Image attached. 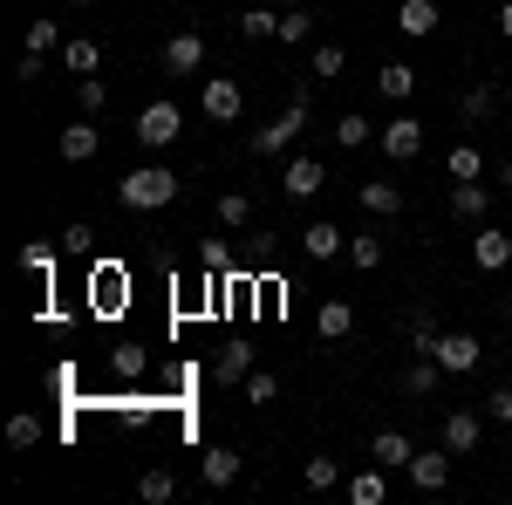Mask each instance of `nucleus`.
I'll return each mask as SVG.
<instances>
[{"label":"nucleus","mask_w":512,"mask_h":505,"mask_svg":"<svg viewBox=\"0 0 512 505\" xmlns=\"http://www.w3.org/2000/svg\"><path fill=\"white\" fill-rule=\"evenodd\" d=\"M117 198L130 205V212H158V205L178 198V171H164V164H137V171L117 185Z\"/></svg>","instance_id":"nucleus-1"},{"label":"nucleus","mask_w":512,"mask_h":505,"mask_svg":"<svg viewBox=\"0 0 512 505\" xmlns=\"http://www.w3.org/2000/svg\"><path fill=\"white\" fill-rule=\"evenodd\" d=\"M301 130H308V103L294 96V103H287L274 123H260V130H253V157H280L294 137H301Z\"/></svg>","instance_id":"nucleus-2"},{"label":"nucleus","mask_w":512,"mask_h":505,"mask_svg":"<svg viewBox=\"0 0 512 505\" xmlns=\"http://www.w3.org/2000/svg\"><path fill=\"white\" fill-rule=\"evenodd\" d=\"M431 355L444 362V369H451V376H472L478 362H485V342H478V335H465V328H444Z\"/></svg>","instance_id":"nucleus-3"},{"label":"nucleus","mask_w":512,"mask_h":505,"mask_svg":"<svg viewBox=\"0 0 512 505\" xmlns=\"http://www.w3.org/2000/svg\"><path fill=\"white\" fill-rule=\"evenodd\" d=\"M178 103H151V110H137V144H144V151H164V144H178V137H185V130H178Z\"/></svg>","instance_id":"nucleus-4"},{"label":"nucleus","mask_w":512,"mask_h":505,"mask_svg":"<svg viewBox=\"0 0 512 505\" xmlns=\"http://www.w3.org/2000/svg\"><path fill=\"white\" fill-rule=\"evenodd\" d=\"M485 424H478V410H444V424H437V444L451 451V458H472Z\"/></svg>","instance_id":"nucleus-5"},{"label":"nucleus","mask_w":512,"mask_h":505,"mask_svg":"<svg viewBox=\"0 0 512 505\" xmlns=\"http://www.w3.org/2000/svg\"><path fill=\"white\" fill-rule=\"evenodd\" d=\"M376 144H383V157L410 164V157H424V123L417 117H390L383 130H376Z\"/></svg>","instance_id":"nucleus-6"},{"label":"nucleus","mask_w":512,"mask_h":505,"mask_svg":"<svg viewBox=\"0 0 512 505\" xmlns=\"http://www.w3.org/2000/svg\"><path fill=\"white\" fill-rule=\"evenodd\" d=\"M198 69H205V35L178 28V35L164 41V76H198Z\"/></svg>","instance_id":"nucleus-7"},{"label":"nucleus","mask_w":512,"mask_h":505,"mask_svg":"<svg viewBox=\"0 0 512 505\" xmlns=\"http://www.w3.org/2000/svg\"><path fill=\"white\" fill-rule=\"evenodd\" d=\"M403 478H410L417 492H444V485H451V451H444V444H437V451H417V458L403 465Z\"/></svg>","instance_id":"nucleus-8"},{"label":"nucleus","mask_w":512,"mask_h":505,"mask_svg":"<svg viewBox=\"0 0 512 505\" xmlns=\"http://www.w3.org/2000/svg\"><path fill=\"white\" fill-rule=\"evenodd\" d=\"M328 185V164L321 157H287V171H280V192L287 198H315Z\"/></svg>","instance_id":"nucleus-9"},{"label":"nucleus","mask_w":512,"mask_h":505,"mask_svg":"<svg viewBox=\"0 0 512 505\" xmlns=\"http://www.w3.org/2000/svg\"><path fill=\"white\" fill-rule=\"evenodd\" d=\"M472 260H478V273H506V267H512V233H499V226H478Z\"/></svg>","instance_id":"nucleus-10"},{"label":"nucleus","mask_w":512,"mask_h":505,"mask_svg":"<svg viewBox=\"0 0 512 505\" xmlns=\"http://www.w3.org/2000/svg\"><path fill=\"white\" fill-rule=\"evenodd\" d=\"M239 110H246L239 82H233V76H205V117H212V123H233Z\"/></svg>","instance_id":"nucleus-11"},{"label":"nucleus","mask_w":512,"mask_h":505,"mask_svg":"<svg viewBox=\"0 0 512 505\" xmlns=\"http://www.w3.org/2000/svg\"><path fill=\"white\" fill-rule=\"evenodd\" d=\"M198 471H205V492H226V485H239V451L233 444H212L198 458Z\"/></svg>","instance_id":"nucleus-12"},{"label":"nucleus","mask_w":512,"mask_h":505,"mask_svg":"<svg viewBox=\"0 0 512 505\" xmlns=\"http://www.w3.org/2000/svg\"><path fill=\"white\" fill-rule=\"evenodd\" d=\"M342 492H349V505H383V499H390V478H383V465L369 458L355 478H342Z\"/></svg>","instance_id":"nucleus-13"},{"label":"nucleus","mask_w":512,"mask_h":505,"mask_svg":"<svg viewBox=\"0 0 512 505\" xmlns=\"http://www.w3.org/2000/svg\"><path fill=\"white\" fill-rule=\"evenodd\" d=\"M369 458H376L383 471H403L410 458H417V444H410L403 430H376V437H369Z\"/></svg>","instance_id":"nucleus-14"},{"label":"nucleus","mask_w":512,"mask_h":505,"mask_svg":"<svg viewBox=\"0 0 512 505\" xmlns=\"http://www.w3.org/2000/svg\"><path fill=\"white\" fill-rule=\"evenodd\" d=\"M355 198H362V212H376V219H396V212H403V185H390V178L355 185Z\"/></svg>","instance_id":"nucleus-15"},{"label":"nucleus","mask_w":512,"mask_h":505,"mask_svg":"<svg viewBox=\"0 0 512 505\" xmlns=\"http://www.w3.org/2000/svg\"><path fill=\"white\" fill-rule=\"evenodd\" d=\"M96 151H103V130H96V117H82V123H69V130H62V157H69V164H89Z\"/></svg>","instance_id":"nucleus-16"},{"label":"nucleus","mask_w":512,"mask_h":505,"mask_svg":"<svg viewBox=\"0 0 512 505\" xmlns=\"http://www.w3.org/2000/svg\"><path fill=\"white\" fill-rule=\"evenodd\" d=\"M451 212L472 219V226H485V219H492V192H485L478 178H465V185H451Z\"/></svg>","instance_id":"nucleus-17"},{"label":"nucleus","mask_w":512,"mask_h":505,"mask_svg":"<svg viewBox=\"0 0 512 505\" xmlns=\"http://www.w3.org/2000/svg\"><path fill=\"white\" fill-rule=\"evenodd\" d=\"M301 253H308V260H335V253H349V233L328 226V219H315V226L301 233Z\"/></svg>","instance_id":"nucleus-18"},{"label":"nucleus","mask_w":512,"mask_h":505,"mask_svg":"<svg viewBox=\"0 0 512 505\" xmlns=\"http://www.w3.org/2000/svg\"><path fill=\"white\" fill-rule=\"evenodd\" d=\"M315 335H321V342H349V335H355V308H349V301H321V308H315Z\"/></svg>","instance_id":"nucleus-19"},{"label":"nucleus","mask_w":512,"mask_h":505,"mask_svg":"<svg viewBox=\"0 0 512 505\" xmlns=\"http://www.w3.org/2000/svg\"><path fill=\"white\" fill-rule=\"evenodd\" d=\"M437 21H444V14H437V0H403V7H396V28H403L410 41L437 35Z\"/></svg>","instance_id":"nucleus-20"},{"label":"nucleus","mask_w":512,"mask_h":505,"mask_svg":"<svg viewBox=\"0 0 512 505\" xmlns=\"http://www.w3.org/2000/svg\"><path fill=\"white\" fill-rule=\"evenodd\" d=\"M246 376H253V349H246V342H226V349H219V362H212V383H246Z\"/></svg>","instance_id":"nucleus-21"},{"label":"nucleus","mask_w":512,"mask_h":505,"mask_svg":"<svg viewBox=\"0 0 512 505\" xmlns=\"http://www.w3.org/2000/svg\"><path fill=\"white\" fill-rule=\"evenodd\" d=\"M444 376H451V369H444L437 355H417V362L403 369V389H410V396H431V389L444 383Z\"/></svg>","instance_id":"nucleus-22"},{"label":"nucleus","mask_w":512,"mask_h":505,"mask_svg":"<svg viewBox=\"0 0 512 505\" xmlns=\"http://www.w3.org/2000/svg\"><path fill=\"white\" fill-rule=\"evenodd\" d=\"M376 89H383L390 103H410V96H417V69H410V62H383V76H376Z\"/></svg>","instance_id":"nucleus-23"},{"label":"nucleus","mask_w":512,"mask_h":505,"mask_svg":"<svg viewBox=\"0 0 512 505\" xmlns=\"http://www.w3.org/2000/svg\"><path fill=\"white\" fill-rule=\"evenodd\" d=\"M492 110H499V89H492V82H478V89L458 96V117H465V123H485Z\"/></svg>","instance_id":"nucleus-24"},{"label":"nucleus","mask_w":512,"mask_h":505,"mask_svg":"<svg viewBox=\"0 0 512 505\" xmlns=\"http://www.w3.org/2000/svg\"><path fill=\"white\" fill-rule=\"evenodd\" d=\"M444 171H451V185H465V178H485V157H478V144H451Z\"/></svg>","instance_id":"nucleus-25"},{"label":"nucleus","mask_w":512,"mask_h":505,"mask_svg":"<svg viewBox=\"0 0 512 505\" xmlns=\"http://www.w3.org/2000/svg\"><path fill=\"white\" fill-rule=\"evenodd\" d=\"M89 301H96V308L110 314V308H117V301H123V273H117V267H103V273H89Z\"/></svg>","instance_id":"nucleus-26"},{"label":"nucleus","mask_w":512,"mask_h":505,"mask_svg":"<svg viewBox=\"0 0 512 505\" xmlns=\"http://www.w3.org/2000/svg\"><path fill=\"white\" fill-rule=\"evenodd\" d=\"M62 62H69L76 76H96V62H103V48H96L89 35H76V41H62Z\"/></svg>","instance_id":"nucleus-27"},{"label":"nucleus","mask_w":512,"mask_h":505,"mask_svg":"<svg viewBox=\"0 0 512 505\" xmlns=\"http://www.w3.org/2000/svg\"><path fill=\"white\" fill-rule=\"evenodd\" d=\"M349 267L376 273V267H383V239H376V233H355V239H349Z\"/></svg>","instance_id":"nucleus-28"},{"label":"nucleus","mask_w":512,"mask_h":505,"mask_svg":"<svg viewBox=\"0 0 512 505\" xmlns=\"http://www.w3.org/2000/svg\"><path fill=\"white\" fill-rule=\"evenodd\" d=\"M301 478H308V492H335V485H342V465H335V458H308Z\"/></svg>","instance_id":"nucleus-29"},{"label":"nucleus","mask_w":512,"mask_h":505,"mask_svg":"<svg viewBox=\"0 0 512 505\" xmlns=\"http://www.w3.org/2000/svg\"><path fill=\"white\" fill-rule=\"evenodd\" d=\"M239 35H246V41L280 35V14H267V7H246V14H239Z\"/></svg>","instance_id":"nucleus-30"},{"label":"nucleus","mask_w":512,"mask_h":505,"mask_svg":"<svg viewBox=\"0 0 512 505\" xmlns=\"http://www.w3.org/2000/svg\"><path fill=\"white\" fill-rule=\"evenodd\" d=\"M137 492H144L151 505H164V499H178V478L158 465V471H144V478H137Z\"/></svg>","instance_id":"nucleus-31"},{"label":"nucleus","mask_w":512,"mask_h":505,"mask_svg":"<svg viewBox=\"0 0 512 505\" xmlns=\"http://www.w3.org/2000/svg\"><path fill=\"white\" fill-rule=\"evenodd\" d=\"M246 219H253V198H246V192H226V198H219V226H226V233H239Z\"/></svg>","instance_id":"nucleus-32"},{"label":"nucleus","mask_w":512,"mask_h":505,"mask_svg":"<svg viewBox=\"0 0 512 505\" xmlns=\"http://www.w3.org/2000/svg\"><path fill=\"white\" fill-rule=\"evenodd\" d=\"M335 144H342V151H362V144H369V117H362V110H349V117L335 123Z\"/></svg>","instance_id":"nucleus-33"},{"label":"nucleus","mask_w":512,"mask_h":505,"mask_svg":"<svg viewBox=\"0 0 512 505\" xmlns=\"http://www.w3.org/2000/svg\"><path fill=\"white\" fill-rule=\"evenodd\" d=\"M76 103H82V117H103V103H110L103 76H82V82H76Z\"/></svg>","instance_id":"nucleus-34"},{"label":"nucleus","mask_w":512,"mask_h":505,"mask_svg":"<svg viewBox=\"0 0 512 505\" xmlns=\"http://www.w3.org/2000/svg\"><path fill=\"white\" fill-rule=\"evenodd\" d=\"M239 389H246V403H274V396H280V376H274V369H253Z\"/></svg>","instance_id":"nucleus-35"},{"label":"nucleus","mask_w":512,"mask_h":505,"mask_svg":"<svg viewBox=\"0 0 512 505\" xmlns=\"http://www.w3.org/2000/svg\"><path fill=\"white\" fill-rule=\"evenodd\" d=\"M308 28H315V14H308V7H287V14H280V35H274V41H308Z\"/></svg>","instance_id":"nucleus-36"},{"label":"nucleus","mask_w":512,"mask_h":505,"mask_svg":"<svg viewBox=\"0 0 512 505\" xmlns=\"http://www.w3.org/2000/svg\"><path fill=\"white\" fill-rule=\"evenodd\" d=\"M7 444H14V451H35L41 444V417H14V424H7Z\"/></svg>","instance_id":"nucleus-37"},{"label":"nucleus","mask_w":512,"mask_h":505,"mask_svg":"<svg viewBox=\"0 0 512 505\" xmlns=\"http://www.w3.org/2000/svg\"><path fill=\"white\" fill-rule=\"evenodd\" d=\"M48 48H62V28L55 21H28V55H48Z\"/></svg>","instance_id":"nucleus-38"},{"label":"nucleus","mask_w":512,"mask_h":505,"mask_svg":"<svg viewBox=\"0 0 512 505\" xmlns=\"http://www.w3.org/2000/svg\"><path fill=\"white\" fill-rule=\"evenodd\" d=\"M342 62H349V55H342V41H321V48H315V76H321V82L342 76Z\"/></svg>","instance_id":"nucleus-39"},{"label":"nucleus","mask_w":512,"mask_h":505,"mask_svg":"<svg viewBox=\"0 0 512 505\" xmlns=\"http://www.w3.org/2000/svg\"><path fill=\"white\" fill-rule=\"evenodd\" d=\"M110 369H117L123 383H137V376H144L151 362H144V349H117V355H110Z\"/></svg>","instance_id":"nucleus-40"},{"label":"nucleus","mask_w":512,"mask_h":505,"mask_svg":"<svg viewBox=\"0 0 512 505\" xmlns=\"http://www.w3.org/2000/svg\"><path fill=\"white\" fill-rule=\"evenodd\" d=\"M21 267L48 280V273H55V246H21Z\"/></svg>","instance_id":"nucleus-41"},{"label":"nucleus","mask_w":512,"mask_h":505,"mask_svg":"<svg viewBox=\"0 0 512 505\" xmlns=\"http://www.w3.org/2000/svg\"><path fill=\"white\" fill-rule=\"evenodd\" d=\"M437 335H444V328H437L431 314H417V321H410V342H417V349H424V355L437 349Z\"/></svg>","instance_id":"nucleus-42"},{"label":"nucleus","mask_w":512,"mask_h":505,"mask_svg":"<svg viewBox=\"0 0 512 505\" xmlns=\"http://www.w3.org/2000/svg\"><path fill=\"white\" fill-rule=\"evenodd\" d=\"M485 417H492V424H512V389H492V396H485Z\"/></svg>","instance_id":"nucleus-43"},{"label":"nucleus","mask_w":512,"mask_h":505,"mask_svg":"<svg viewBox=\"0 0 512 505\" xmlns=\"http://www.w3.org/2000/svg\"><path fill=\"white\" fill-rule=\"evenodd\" d=\"M89 246H96V226H69L62 233V253H89Z\"/></svg>","instance_id":"nucleus-44"},{"label":"nucleus","mask_w":512,"mask_h":505,"mask_svg":"<svg viewBox=\"0 0 512 505\" xmlns=\"http://www.w3.org/2000/svg\"><path fill=\"white\" fill-rule=\"evenodd\" d=\"M233 267V253H226V239H205V273H226Z\"/></svg>","instance_id":"nucleus-45"},{"label":"nucleus","mask_w":512,"mask_h":505,"mask_svg":"<svg viewBox=\"0 0 512 505\" xmlns=\"http://www.w3.org/2000/svg\"><path fill=\"white\" fill-rule=\"evenodd\" d=\"M499 35L512 41V0H506V7H499Z\"/></svg>","instance_id":"nucleus-46"},{"label":"nucleus","mask_w":512,"mask_h":505,"mask_svg":"<svg viewBox=\"0 0 512 505\" xmlns=\"http://www.w3.org/2000/svg\"><path fill=\"white\" fill-rule=\"evenodd\" d=\"M287 7H315V0H287Z\"/></svg>","instance_id":"nucleus-47"},{"label":"nucleus","mask_w":512,"mask_h":505,"mask_svg":"<svg viewBox=\"0 0 512 505\" xmlns=\"http://www.w3.org/2000/svg\"><path fill=\"white\" fill-rule=\"evenodd\" d=\"M506 321H512V294H506Z\"/></svg>","instance_id":"nucleus-48"},{"label":"nucleus","mask_w":512,"mask_h":505,"mask_svg":"<svg viewBox=\"0 0 512 505\" xmlns=\"http://www.w3.org/2000/svg\"><path fill=\"white\" fill-rule=\"evenodd\" d=\"M69 7H89V0H69Z\"/></svg>","instance_id":"nucleus-49"}]
</instances>
